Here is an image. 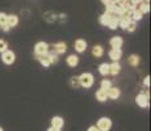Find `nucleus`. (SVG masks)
I'll return each mask as SVG.
<instances>
[{"mask_svg":"<svg viewBox=\"0 0 151 131\" xmlns=\"http://www.w3.org/2000/svg\"><path fill=\"white\" fill-rule=\"evenodd\" d=\"M79 77V84L80 87H83V88H91L92 85H93L95 83V77L92 74H89V72H83Z\"/></svg>","mask_w":151,"mask_h":131,"instance_id":"1","label":"nucleus"},{"mask_svg":"<svg viewBox=\"0 0 151 131\" xmlns=\"http://www.w3.org/2000/svg\"><path fill=\"white\" fill-rule=\"evenodd\" d=\"M49 52V45L46 42H41L36 43V46H34V55H36V59H38L40 57H42V55L47 54Z\"/></svg>","mask_w":151,"mask_h":131,"instance_id":"2","label":"nucleus"},{"mask_svg":"<svg viewBox=\"0 0 151 131\" xmlns=\"http://www.w3.org/2000/svg\"><path fill=\"white\" fill-rule=\"evenodd\" d=\"M96 127L100 131H109L110 127H112V121H110V118H108V117H103L97 121Z\"/></svg>","mask_w":151,"mask_h":131,"instance_id":"3","label":"nucleus"},{"mask_svg":"<svg viewBox=\"0 0 151 131\" xmlns=\"http://www.w3.org/2000/svg\"><path fill=\"white\" fill-rule=\"evenodd\" d=\"M1 60L5 63V64H13L14 60H16V55L12 50H5L4 52L1 54Z\"/></svg>","mask_w":151,"mask_h":131,"instance_id":"4","label":"nucleus"},{"mask_svg":"<svg viewBox=\"0 0 151 131\" xmlns=\"http://www.w3.org/2000/svg\"><path fill=\"white\" fill-rule=\"evenodd\" d=\"M135 102L138 104V106L141 107H147L149 106V93H139L135 97Z\"/></svg>","mask_w":151,"mask_h":131,"instance_id":"5","label":"nucleus"},{"mask_svg":"<svg viewBox=\"0 0 151 131\" xmlns=\"http://www.w3.org/2000/svg\"><path fill=\"white\" fill-rule=\"evenodd\" d=\"M109 45H110V47H112V49H121V47H122V45H124L122 37H120V36L112 37L110 41H109Z\"/></svg>","mask_w":151,"mask_h":131,"instance_id":"6","label":"nucleus"},{"mask_svg":"<svg viewBox=\"0 0 151 131\" xmlns=\"http://www.w3.org/2000/svg\"><path fill=\"white\" fill-rule=\"evenodd\" d=\"M108 55L113 62H118V60L121 59V57H122V50H121V49H112V50L108 52Z\"/></svg>","mask_w":151,"mask_h":131,"instance_id":"7","label":"nucleus"},{"mask_svg":"<svg viewBox=\"0 0 151 131\" xmlns=\"http://www.w3.org/2000/svg\"><path fill=\"white\" fill-rule=\"evenodd\" d=\"M74 47H75V50H76L78 52H84L87 50V42L84 39L79 38V39H76L74 42Z\"/></svg>","mask_w":151,"mask_h":131,"instance_id":"8","label":"nucleus"},{"mask_svg":"<svg viewBox=\"0 0 151 131\" xmlns=\"http://www.w3.org/2000/svg\"><path fill=\"white\" fill-rule=\"evenodd\" d=\"M118 21H120V16L113 13L112 17H110V20H109V22L106 24V26H108L109 29H112V30H116V29L118 28Z\"/></svg>","mask_w":151,"mask_h":131,"instance_id":"9","label":"nucleus"},{"mask_svg":"<svg viewBox=\"0 0 151 131\" xmlns=\"http://www.w3.org/2000/svg\"><path fill=\"white\" fill-rule=\"evenodd\" d=\"M54 47V52L57 55H59V54H65L66 51H67V45H66L65 42H57L55 45L53 46Z\"/></svg>","mask_w":151,"mask_h":131,"instance_id":"10","label":"nucleus"},{"mask_svg":"<svg viewBox=\"0 0 151 131\" xmlns=\"http://www.w3.org/2000/svg\"><path fill=\"white\" fill-rule=\"evenodd\" d=\"M63 126H65V121H63L62 117H58V115H57V117H53V118H51V127L60 130Z\"/></svg>","mask_w":151,"mask_h":131,"instance_id":"11","label":"nucleus"},{"mask_svg":"<svg viewBox=\"0 0 151 131\" xmlns=\"http://www.w3.org/2000/svg\"><path fill=\"white\" fill-rule=\"evenodd\" d=\"M19 24V16L17 14H8L7 16V25L9 26V29L14 28Z\"/></svg>","mask_w":151,"mask_h":131,"instance_id":"12","label":"nucleus"},{"mask_svg":"<svg viewBox=\"0 0 151 131\" xmlns=\"http://www.w3.org/2000/svg\"><path fill=\"white\" fill-rule=\"evenodd\" d=\"M7 13L0 12V29L3 31H9V26L7 25Z\"/></svg>","mask_w":151,"mask_h":131,"instance_id":"13","label":"nucleus"},{"mask_svg":"<svg viewBox=\"0 0 151 131\" xmlns=\"http://www.w3.org/2000/svg\"><path fill=\"white\" fill-rule=\"evenodd\" d=\"M129 16H130V19H132L133 21H135V22L143 19V13H142L141 11L138 9V8H135V9H133V11H130V12H129Z\"/></svg>","mask_w":151,"mask_h":131,"instance_id":"14","label":"nucleus"},{"mask_svg":"<svg viewBox=\"0 0 151 131\" xmlns=\"http://www.w3.org/2000/svg\"><path fill=\"white\" fill-rule=\"evenodd\" d=\"M106 94H108V98H112V100H117L120 97L121 92L118 88H114V87H110V88L106 91Z\"/></svg>","mask_w":151,"mask_h":131,"instance_id":"15","label":"nucleus"},{"mask_svg":"<svg viewBox=\"0 0 151 131\" xmlns=\"http://www.w3.org/2000/svg\"><path fill=\"white\" fill-rule=\"evenodd\" d=\"M66 62H67V64L70 67H72V68H75L78 64H79V57L78 55H75V54H72V55H68L67 57V59H66Z\"/></svg>","mask_w":151,"mask_h":131,"instance_id":"16","label":"nucleus"},{"mask_svg":"<svg viewBox=\"0 0 151 131\" xmlns=\"http://www.w3.org/2000/svg\"><path fill=\"white\" fill-rule=\"evenodd\" d=\"M121 71V64L118 62H113L112 64H109V74L113 75V76H116V75H118Z\"/></svg>","mask_w":151,"mask_h":131,"instance_id":"17","label":"nucleus"},{"mask_svg":"<svg viewBox=\"0 0 151 131\" xmlns=\"http://www.w3.org/2000/svg\"><path fill=\"white\" fill-rule=\"evenodd\" d=\"M104 54V47L100 45H95L93 47H92V55H93L95 58H101Z\"/></svg>","mask_w":151,"mask_h":131,"instance_id":"18","label":"nucleus"},{"mask_svg":"<svg viewBox=\"0 0 151 131\" xmlns=\"http://www.w3.org/2000/svg\"><path fill=\"white\" fill-rule=\"evenodd\" d=\"M96 100L100 101V102H105L106 100H108V94H106V91H104V89H99L96 92Z\"/></svg>","mask_w":151,"mask_h":131,"instance_id":"19","label":"nucleus"},{"mask_svg":"<svg viewBox=\"0 0 151 131\" xmlns=\"http://www.w3.org/2000/svg\"><path fill=\"white\" fill-rule=\"evenodd\" d=\"M112 14H113V13L104 12V13L100 16V19H99V21H100V24H101V25H104V26H106V24H108V22H109V20H110V17H112Z\"/></svg>","mask_w":151,"mask_h":131,"instance_id":"20","label":"nucleus"},{"mask_svg":"<svg viewBox=\"0 0 151 131\" xmlns=\"http://www.w3.org/2000/svg\"><path fill=\"white\" fill-rule=\"evenodd\" d=\"M138 9L139 11H141V12L142 13H149L150 12V3H147V1H141V3H139V4H138Z\"/></svg>","mask_w":151,"mask_h":131,"instance_id":"21","label":"nucleus"},{"mask_svg":"<svg viewBox=\"0 0 151 131\" xmlns=\"http://www.w3.org/2000/svg\"><path fill=\"white\" fill-rule=\"evenodd\" d=\"M99 72H100L103 76L109 75V64L108 63H101V64L99 66Z\"/></svg>","mask_w":151,"mask_h":131,"instance_id":"22","label":"nucleus"},{"mask_svg":"<svg viewBox=\"0 0 151 131\" xmlns=\"http://www.w3.org/2000/svg\"><path fill=\"white\" fill-rule=\"evenodd\" d=\"M38 60H40V63H41L43 67H49L51 64L50 58H49V54H45V55H42V57H40Z\"/></svg>","mask_w":151,"mask_h":131,"instance_id":"23","label":"nucleus"},{"mask_svg":"<svg viewBox=\"0 0 151 131\" xmlns=\"http://www.w3.org/2000/svg\"><path fill=\"white\" fill-rule=\"evenodd\" d=\"M139 62H141V59H139L138 55L133 54V55H130V57H129V64H130V66H133V67H138Z\"/></svg>","mask_w":151,"mask_h":131,"instance_id":"24","label":"nucleus"},{"mask_svg":"<svg viewBox=\"0 0 151 131\" xmlns=\"http://www.w3.org/2000/svg\"><path fill=\"white\" fill-rule=\"evenodd\" d=\"M110 87H112V83H110L109 80H106V79L101 80V83H100V88L101 89H104V91H108Z\"/></svg>","mask_w":151,"mask_h":131,"instance_id":"25","label":"nucleus"},{"mask_svg":"<svg viewBox=\"0 0 151 131\" xmlns=\"http://www.w3.org/2000/svg\"><path fill=\"white\" fill-rule=\"evenodd\" d=\"M70 84H71V87L72 88H79L80 87V84H79V77L78 76H72L71 79H70Z\"/></svg>","mask_w":151,"mask_h":131,"instance_id":"26","label":"nucleus"},{"mask_svg":"<svg viewBox=\"0 0 151 131\" xmlns=\"http://www.w3.org/2000/svg\"><path fill=\"white\" fill-rule=\"evenodd\" d=\"M135 29H137V22L133 21V20H130L129 24H127V26H126V30L127 31H134Z\"/></svg>","mask_w":151,"mask_h":131,"instance_id":"27","label":"nucleus"},{"mask_svg":"<svg viewBox=\"0 0 151 131\" xmlns=\"http://www.w3.org/2000/svg\"><path fill=\"white\" fill-rule=\"evenodd\" d=\"M105 12H109V13H114V9H116V4H114V3H112V1H110L109 3V4H106L105 5Z\"/></svg>","mask_w":151,"mask_h":131,"instance_id":"28","label":"nucleus"},{"mask_svg":"<svg viewBox=\"0 0 151 131\" xmlns=\"http://www.w3.org/2000/svg\"><path fill=\"white\" fill-rule=\"evenodd\" d=\"M47 54H49V58H50L51 64H53V63H57V62H58V55L55 54V52H47Z\"/></svg>","mask_w":151,"mask_h":131,"instance_id":"29","label":"nucleus"},{"mask_svg":"<svg viewBox=\"0 0 151 131\" xmlns=\"http://www.w3.org/2000/svg\"><path fill=\"white\" fill-rule=\"evenodd\" d=\"M8 45H7V42H5L4 39H0V52H4L5 50H8Z\"/></svg>","mask_w":151,"mask_h":131,"instance_id":"30","label":"nucleus"},{"mask_svg":"<svg viewBox=\"0 0 151 131\" xmlns=\"http://www.w3.org/2000/svg\"><path fill=\"white\" fill-rule=\"evenodd\" d=\"M87 131H100V130H99L96 126H89V127H88V130H87Z\"/></svg>","mask_w":151,"mask_h":131,"instance_id":"31","label":"nucleus"},{"mask_svg":"<svg viewBox=\"0 0 151 131\" xmlns=\"http://www.w3.org/2000/svg\"><path fill=\"white\" fill-rule=\"evenodd\" d=\"M145 85H146V87H150V77H149V76L145 77Z\"/></svg>","mask_w":151,"mask_h":131,"instance_id":"32","label":"nucleus"},{"mask_svg":"<svg viewBox=\"0 0 151 131\" xmlns=\"http://www.w3.org/2000/svg\"><path fill=\"white\" fill-rule=\"evenodd\" d=\"M101 3H103L104 5H106V4H109L110 3V0H101Z\"/></svg>","mask_w":151,"mask_h":131,"instance_id":"33","label":"nucleus"},{"mask_svg":"<svg viewBox=\"0 0 151 131\" xmlns=\"http://www.w3.org/2000/svg\"><path fill=\"white\" fill-rule=\"evenodd\" d=\"M47 131H60V130H58V129H54V127H50V129H47Z\"/></svg>","mask_w":151,"mask_h":131,"instance_id":"34","label":"nucleus"},{"mask_svg":"<svg viewBox=\"0 0 151 131\" xmlns=\"http://www.w3.org/2000/svg\"><path fill=\"white\" fill-rule=\"evenodd\" d=\"M110 1H112V3H114V4H116V3H121V1H122V0H110Z\"/></svg>","mask_w":151,"mask_h":131,"instance_id":"35","label":"nucleus"},{"mask_svg":"<svg viewBox=\"0 0 151 131\" xmlns=\"http://www.w3.org/2000/svg\"><path fill=\"white\" fill-rule=\"evenodd\" d=\"M0 131H4V130H3V129H1V127H0Z\"/></svg>","mask_w":151,"mask_h":131,"instance_id":"36","label":"nucleus"},{"mask_svg":"<svg viewBox=\"0 0 151 131\" xmlns=\"http://www.w3.org/2000/svg\"><path fill=\"white\" fill-rule=\"evenodd\" d=\"M122 1H125V0H122Z\"/></svg>","mask_w":151,"mask_h":131,"instance_id":"37","label":"nucleus"}]
</instances>
